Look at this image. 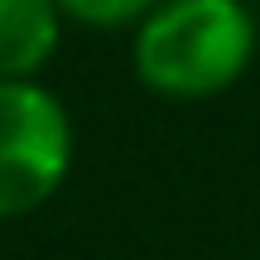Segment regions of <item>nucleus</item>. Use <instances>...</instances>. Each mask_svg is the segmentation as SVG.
<instances>
[{
    "mask_svg": "<svg viewBox=\"0 0 260 260\" xmlns=\"http://www.w3.org/2000/svg\"><path fill=\"white\" fill-rule=\"evenodd\" d=\"M255 24L241 0H169L135 39V68L164 96H212L246 73Z\"/></svg>",
    "mask_w": 260,
    "mask_h": 260,
    "instance_id": "obj_1",
    "label": "nucleus"
},
{
    "mask_svg": "<svg viewBox=\"0 0 260 260\" xmlns=\"http://www.w3.org/2000/svg\"><path fill=\"white\" fill-rule=\"evenodd\" d=\"M68 116L29 77H0V217H24L68 174Z\"/></svg>",
    "mask_w": 260,
    "mask_h": 260,
    "instance_id": "obj_2",
    "label": "nucleus"
},
{
    "mask_svg": "<svg viewBox=\"0 0 260 260\" xmlns=\"http://www.w3.org/2000/svg\"><path fill=\"white\" fill-rule=\"evenodd\" d=\"M58 48V0H0V77H29Z\"/></svg>",
    "mask_w": 260,
    "mask_h": 260,
    "instance_id": "obj_3",
    "label": "nucleus"
},
{
    "mask_svg": "<svg viewBox=\"0 0 260 260\" xmlns=\"http://www.w3.org/2000/svg\"><path fill=\"white\" fill-rule=\"evenodd\" d=\"M154 5V0H58V10H68L73 19H82V24H125V19L145 15V10Z\"/></svg>",
    "mask_w": 260,
    "mask_h": 260,
    "instance_id": "obj_4",
    "label": "nucleus"
}]
</instances>
